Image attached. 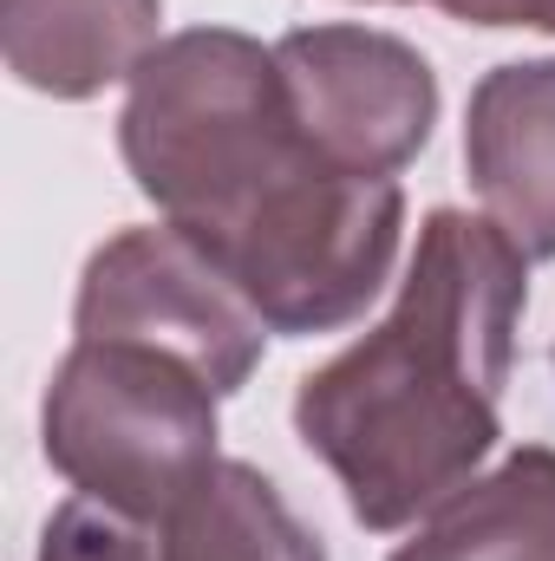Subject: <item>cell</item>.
Returning <instances> with one entry per match:
<instances>
[{
	"label": "cell",
	"instance_id": "2",
	"mask_svg": "<svg viewBox=\"0 0 555 561\" xmlns=\"http://www.w3.org/2000/svg\"><path fill=\"white\" fill-rule=\"evenodd\" d=\"M523 249L464 209L418 229L393 313L307 373L294 392L301 444L340 477L353 523L399 529L438 510L497 444V405L517 353Z\"/></svg>",
	"mask_w": 555,
	"mask_h": 561
},
{
	"label": "cell",
	"instance_id": "6",
	"mask_svg": "<svg viewBox=\"0 0 555 561\" xmlns=\"http://www.w3.org/2000/svg\"><path fill=\"white\" fill-rule=\"evenodd\" d=\"M464 163L490 222L530 255H555V59L484 72L464 118Z\"/></svg>",
	"mask_w": 555,
	"mask_h": 561
},
{
	"label": "cell",
	"instance_id": "7",
	"mask_svg": "<svg viewBox=\"0 0 555 561\" xmlns=\"http://www.w3.org/2000/svg\"><path fill=\"white\" fill-rule=\"evenodd\" d=\"M163 0H0V46L20 85L92 99L157 53Z\"/></svg>",
	"mask_w": 555,
	"mask_h": 561
},
{
	"label": "cell",
	"instance_id": "1",
	"mask_svg": "<svg viewBox=\"0 0 555 561\" xmlns=\"http://www.w3.org/2000/svg\"><path fill=\"white\" fill-rule=\"evenodd\" d=\"M138 190L183 229L269 333H333L393 275L406 196L327 163L281 92L275 53L196 26L163 39L118 118Z\"/></svg>",
	"mask_w": 555,
	"mask_h": 561
},
{
	"label": "cell",
	"instance_id": "11",
	"mask_svg": "<svg viewBox=\"0 0 555 561\" xmlns=\"http://www.w3.org/2000/svg\"><path fill=\"white\" fill-rule=\"evenodd\" d=\"M444 7L451 20H471V26H517V0H431Z\"/></svg>",
	"mask_w": 555,
	"mask_h": 561
},
{
	"label": "cell",
	"instance_id": "8",
	"mask_svg": "<svg viewBox=\"0 0 555 561\" xmlns=\"http://www.w3.org/2000/svg\"><path fill=\"white\" fill-rule=\"evenodd\" d=\"M393 561H555V450L530 444L484 483L451 490Z\"/></svg>",
	"mask_w": 555,
	"mask_h": 561
},
{
	"label": "cell",
	"instance_id": "5",
	"mask_svg": "<svg viewBox=\"0 0 555 561\" xmlns=\"http://www.w3.org/2000/svg\"><path fill=\"white\" fill-rule=\"evenodd\" d=\"M281 92L307 144L353 170H406L438 125V79L406 39L373 26H301L275 46Z\"/></svg>",
	"mask_w": 555,
	"mask_h": 561
},
{
	"label": "cell",
	"instance_id": "12",
	"mask_svg": "<svg viewBox=\"0 0 555 561\" xmlns=\"http://www.w3.org/2000/svg\"><path fill=\"white\" fill-rule=\"evenodd\" d=\"M517 26H543V33H555V0H517Z\"/></svg>",
	"mask_w": 555,
	"mask_h": 561
},
{
	"label": "cell",
	"instance_id": "10",
	"mask_svg": "<svg viewBox=\"0 0 555 561\" xmlns=\"http://www.w3.org/2000/svg\"><path fill=\"white\" fill-rule=\"evenodd\" d=\"M39 561H170V542H163V523L125 516L99 496H72L66 510H53L39 536Z\"/></svg>",
	"mask_w": 555,
	"mask_h": 561
},
{
	"label": "cell",
	"instance_id": "4",
	"mask_svg": "<svg viewBox=\"0 0 555 561\" xmlns=\"http://www.w3.org/2000/svg\"><path fill=\"white\" fill-rule=\"evenodd\" d=\"M79 340H132L183 359L216 392H236L262 359L256 307L183 229H125L79 280Z\"/></svg>",
	"mask_w": 555,
	"mask_h": 561
},
{
	"label": "cell",
	"instance_id": "9",
	"mask_svg": "<svg viewBox=\"0 0 555 561\" xmlns=\"http://www.w3.org/2000/svg\"><path fill=\"white\" fill-rule=\"evenodd\" d=\"M170 561H327L320 536L281 503V490L249 470L216 457L203 483L163 516Z\"/></svg>",
	"mask_w": 555,
	"mask_h": 561
},
{
	"label": "cell",
	"instance_id": "3",
	"mask_svg": "<svg viewBox=\"0 0 555 561\" xmlns=\"http://www.w3.org/2000/svg\"><path fill=\"white\" fill-rule=\"evenodd\" d=\"M46 457L79 496L163 523L216 463V386L132 340H79L46 386Z\"/></svg>",
	"mask_w": 555,
	"mask_h": 561
}]
</instances>
